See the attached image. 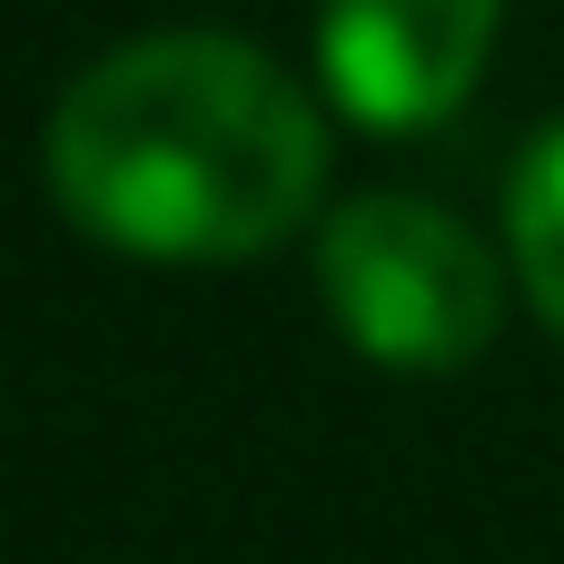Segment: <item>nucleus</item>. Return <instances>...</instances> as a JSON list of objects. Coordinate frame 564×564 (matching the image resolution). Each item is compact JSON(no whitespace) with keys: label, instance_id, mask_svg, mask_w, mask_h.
<instances>
[{"label":"nucleus","instance_id":"obj_1","mask_svg":"<svg viewBox=\"0 0 564 564\" xmlns=\"http://www.w3.org/2000/svg\"><path fill=\"white\" fill-rule=\"evenodd\" d=\"M40 169L59 218L119 258H268L317 218L327 119L258 40L139 30L59 89Z\"/></svg>","mask_w":564,"mask_h":564},{"label":"nucleus","instance_id":"obj_2","mask_svg":"<svg viewBox=\"0 0 564 564\" xmlns=\"http://www.w3.org/2000/svg\"><path fill=\"white\" fill-rule=\"evenodd\" d=\"M317 297L337 337L387 377H456L506 327L496 248L436 198H347L317 228Z\"/></svg>","mask_w":564,"mask_h":564},{"label":"nucleus","instance_id":"obj_3","mask_svg":"<svg viewBox=\"0 0 564 564\" xmlns=\"http://www.w3.org/2000/svg\"><path fill=\"white\" fill-rule=\"evenodd\" d=\"M496 20L506 0H317V69H327V99L357 119V129H436L486 50H496Z\"/></svg>","mask_w":564,"mask_h":564},{"label":"nucleus","instance_id":"obj_4","mask_svg":"<svg viewBox=\"0 0 564 564\" xmlns=\"http://www.w3.org/2000/svg\"><path fill=\"white\" fill-rule=\"evenodd\" d=\"M506 258H516L525 307L564 337V119L545 139H525V159L506 178Z\"/></svg>","mask_w":564,"mask_h":564}]
</instances>
